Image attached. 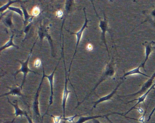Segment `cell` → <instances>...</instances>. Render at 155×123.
<instances>
[{
	"mask_svg": "<svg viewBox=\"0 0 155 123\" xmlns=\"http://www.w3.org/2000/svg\"><path fill=\"white\" fill-rule=\"evenodd\" d=\"M36 43V42H35V43L33 44V46L31 48V50L28 56V59H27V61L25 62H22L21 61L19 60H16L18 61L21 64V67L20 69L18 70L14 74V76L15 77V78L16 79V76L20 72H22L24 74L23 76V81L22 82V84L21 85V88L22 89V87H23V85L25 83V81H26V77H27V74L29 72H33L35 74H38V73L37 72H35V71L33 70H31L28 67V62L29 61L31 55V53H32V50H33V47H34V45H35V43Z\"/></svg>",
	"mask_w": 155,
	"mask_h": 123,
	"instance_id": "1",
	"label": "cell"
},
{
	"mask_svg": "<svg viewBox=\"0 0 155 123\" xmlns=\"http://www.w3.org/2000/svg\"><path fill=\"white\" fill-rule=\"evenodd\" d=\"M83 11H84V14H85V22L84 23V24L82 26V28L78 31L77 32V33H73L71 32L70 31L68 30H67L68 32L70 33L71 34H76V36H77V44H76V49H75V52H74V55H73V58H72V60H71V62L70 65L69 69L68 71V80H69L70 83L72 87H73V85L71 84V82L70 80L69 79V74L70 72L71 68V64H72V62H73V59H74V57H75V55H76V52L77 51V49H78V46L79 45V43L80 42L81 39V37H82V33L85 30V28L88 27L87 23L89 21H90V20H88L87 18V15H86V11H85V8H83Z\"/></svg>",
	"mask_w": 155,
	"mask_h": 123,
	"instance_id": "2",
	"label": "cell"
},
{
	"mask_svg": "<svg viewBox=\"0 0 155 123\" xmlns=\"http://www.w3.org/2000/svg\"><path fill=\"white\" fill-rule=\"evenodd\" d=\"M115 74V70H114V68H113V65H112V62H110L109 64H108V65H107L106 66V69H105V72L103 73V75L101 76V78L100 79L99 81H98L97 83V85L95 86V87H94V88L91 90V91L90 93L88 94V95H87L86 97H85L84 99L82 100L81 102H78V105L77 106V107H78L81 104L83 103L86 99H87V98L89 97L90 96L91 93L93 92V91H94L95 89L99 85V84H100L101 82H102L103 80H105L107 78L109 77H111V76H113Z\"/></svg>",
	"mask_w": 155,
	"mask_h": 123,
	"instance_id": "3",
	"label": "cell"
},
{
	"mask_svg": "<svg viewBox=\"0 0 155 123\" xmlns=\"http://www.w3.org/2000/svg\"><path fill=\"white\" fill-rule=\"evenodd\" d=\"M91 2H92V5H93V8H94V11H95V13H96V14H97V16L98 18H99L100 20V24L99 27L101 29V38L102 39V42L103 43L105 44L106 46V49H107V51L108 53V56H109V52L108 49V46L107 45V42H106V33L107 31H109L108 29V22L107 20V19H106V15H105V13L103 12V14H104V20H101V19L100 17L99 16L98 14L97 13V11H96V9H95V6H94V3H93V1H91Z\"/></svg>",
	"mask_w": 155,
	"mask_h": 123,
	"instance_id": "4",
	"label": "cell"
},
{
	"mask_svg": "<svg viewBox=\"0 0 155 123\" xmlns=\"http://www.w3.org/2000/svg\"><path fill=\"white\" fill-rule=\"evenodd\" d=\"M38 35L39 38H40L41 41H42L43 38H45V37L48 38V40L50 45L51 48V55H52V57H55V56H54V49L53 42H52L51 36L50 35L48 32L47 28L43 26V25H41L40 27L39 28Z\"/></svg>",
	"mask_w": 155,
	"mask_h": 123,
	"instance_id": "5",
	"label": "cell"
},
{
	"mask_svg": "<svg viewBox=\"0 0 155 123\" xmlns=\"http://www.w3.org/2000/svg\"><path fill=\"white\" fill-rule=\"evenodd\" d=\"M42 68H43V76H42V79H41V82L37 90V93L35 95V99H34V102L33 103V112H34V115L36 117L41 118L40 113L39 112V102H38V96L39 92L40 90L41 87V85H42V82H43V79L45 77V72H44V66H43V63L42 62Z\"/></svg>",
	"mask_w": 155,
	"mask_h": 123,
	"instance_id": "6",
	"label": "cell"
},
{
	"mask_svg": "<svg viewBox=\"0 0 155 123\" xmlns=\"http://www.w3.org/2000/svg\"><path fill=\"white\" fill-rule=\"evenodd\" d=\"M63 62H64V67H65V87H64V90H63V96H62V107H63V117L64 118H65V107H66V102H67V99H68V97L69 94H70L71 91L69 90L68 89L67 87V84H68V72L66 70V64H65V58H63Z\"/></svg>",
	"mask_w": 155,
	"mask_h": 123,
	"instance_id": "7",
	"label": "cell"
},
{
	"mask_svg": "<svg viewBox=\"0 0 155 123\" xmlns=\"http://www.w3.org/2000/svg\"><path fill=\"white\" fill-rule=\"evenodd\" d=\"M61 59V58H60V59L59 60L58 63L57 64V66H56V68H55V69L53 71V72L49 75H45V77H47V78L48 80L49 81L50 85V87H51V95L50 96L49 98V105L48 107V109H47V112L45 113V115H45L47 114V112H48V110L50 106L53 103V78H54V73H55V71L57 69V67H58V65ZM42 117V121H43V116Z\"/></svg>",
	"mask_w": 155,
	"mask_h": 123,
	"instance_id": "8",
	"label": "cell"
},
{
	"mask_svg": "<svg viewBox=\"0 0 155 123\" xmlns=\"http://www.w3.org/2000/svg\"><path fill=\"white\" fill-rule=\"evenodd\" d=\"M155 78V71L152 76H151L150 79H149L145 84L143 85L142 86V88L141 89L138 91V92H136V93H134V94H131V95H127V96H136V95H139V94H142L144 92H146L147 91V90L148 89V90L152 86L153 84V80H154V78Z\"/></svg>",
	"mask_w": 155,
	"mask_h": 123,
	"instance_id": "9",
	"label": "cell"
},
{
	"mask_svg": "<svg viewBox=\"0 0 155 123\" xmlns=\"http://www.w3.org/2000/svg\"><path fill=\"white\" fill-rule=\"evenodd\" d=\"M123 81H121V82H120L118 84V85H117L116 87L115 88V89L110 93V94H109V95H107V96H105L102 97L101 98H100L98 100H97V101H95V102H93L94 103V105H93V108H92V109H93V108H95L97 106V105L98 104H99L100 103H101V102H103V101H107V100H109L111 98L113 97V96H114V94L116 93V92H117V90L118 88L119 87L120 85L123 83Z\"/></svg>",
	"mask_w": 155,
	"mask_h": 123,
	"instance_id": "10",
	"label": "cell"
},
{
	"mask_svg": "<svg viewBox=\"0 0 155 123\" xmlns=\"http://www.w3.org/2000/svg\"><path fill=\"white\" fill-rule=\"evenodd\" d=\"M8 88L9 89V92L5 93L3 95H1L0 96L2 97L3 96L11 95H13V96H22L23 98V95L22 93H21V90H22V89L21 88V86H15V87H8Z\"/></svg>",
	"mask_w": 155,
	"mask_h": 123,
	"instance_id": "11",
	"label": "cell"
},
{
	"mask_svg": "<svg viewBox=\"0 0 155 123\" xmlns=\"http://www.w3.org/2000/svg\"><path fill=\"white\" fill-rule=\"evenodd\" d=\"M111 114H118L120 115H122V114H120V113H117V112H113V113H110V114H107V115H96L92 116H79V118L77 122H74V123H84L86 121H88V120H91V119H94L95 118H98L101 117H107L108 116L111 115Z\"/></svg>",
	"mask_w": 155,
	"mask_h": 123,
	"instance_id": "12",
	"label": "cell"
},
{
	"mask_svg": "<svg viewBox=\"0 0 155 123\" xmlns=\"http://www.w3.org/2000/svg\"><path fill=\"white\" fill-rule=\"evenodd\" d=\"M155 87V82H154V83H153V85H152V86H151V87H150V88L148 90H147V92H146V93H145V94H143V95H142V96H141L138 99H133V100H131V101H129L128 102V103H130V102H132V101H135V100H137V104H136V105H135V106H134L132 107V108H131V109H130V110H129L128 111H127V113H125V115H127V114L128 113H129V112H130V111H131V110H132V109H133L135 108V107L136 106H137L138 105H139V104H140V103H142V102H143L144 101V100H145V99H146V97H147V96L148 94H149V93L150 91V90H151L153 89L154 88V87Z\"/></svg>",
	"mask_w": 155,
	"mask_h": 123,
	"instance_id": "13",
	"label": "cell"
},
{
	"mask_svg": "<svg viewBox=\"0 0 155 123\" xmlns=\"http://www.w3.org/2000/svg\"><path fill=\"white\" fill-rule=\"evenodd\" d=\"M21 9H22V11H23V14H24V20L23 21L24 24L25 25H26L29 22L30 23L32 22L33 18H34V16L33 15H30L28 13L26 7L23 6L22 5H21Z\"/></svg>",
	"mask_w": 155,
	"mask_h": 123,
	"instance_id": "14",
	"label": "cell"
},
{
	"mask_svg": "<svg viewBox=\"0 0 155 123\" xmlns=\"http://www.w3.org/2000/svg\"><path fill=\"white\" fill-rule=\"evenodd\" d=\"M140 68H141V64H140V66H138L137 68L126 72V73L124 74V75H123V77L120 78V79H123L124 78H125V77H127V76H129V75H134V74H141V75H143V76H146V77L149 78L151 77H150V76H148V75H146V74H144V73L141 72V71H140Z\"/></svg>",
	"mask_w": 155,
	"mask_h": 123,
	"instance_id": "15",
	"label": "cell"
},
{
	"mask_svg": "<svg viewBox=\"0 0 155 123\" xmlns=\"http://www.w3.org/2000/svg\"><path fill=\"white\" fill-rule=\"evenodd\" d=\"M8 99L9 103H10L11 105H12V106L14 107V109H15V113L14 115H16V117H17L18 116H21L22 115H25L26 111H23V110L21 109L19 107L18 105V102L17 100H16V103H12V102L10 101L8 98Z\"/></svg>",
	"mask_w": 155,
	"mask_h": 123,
	"instance_id": "16",
	"label": "cell"
},
{
	"mask_svg": "<svg viewBox=\"0 0 155 123\" xmlns=\"http://www.w3.org/2000/svg\"><path fill=\"white\" fill-rule=\"evenodd\" d=\"M14 36V34H13V33H12V35L11 36L10 39L9 40L8 42L6 43H5V45L2 46V47L0 48V51H1L5 49H7V48H9L10 47H11V46L16 47V48L18 49H19L18 46L14 44V43H13V39Z\"/></svg>",
	"mask_w": 155,
	"mask_h": 123,
	"instance_id": "17",
	"label": "cell"
},
{
	"mask_svg": "<svg viewBox=\"0 0 155 123\" xmlns=\"http://www.w3.org/2000/svg\"><path fill=\"white\" fill-rule=\"evenodd\" d=\"M145 49H145V59L143 62L140 64L141 65V68H144V69L145 68L144 66H145V63L148 59L150 55L152 52L151 46L149 44H147L145 46Z\"/></svg>",
	"mask_w": 155,
	"mask_h": 123,
	"instance_id": "18",
	"label": "cell"
},
{
	"mask_svg": "<svg viewBox=\"0 0 155 123\" xmlns=\"http://www.w3.org/2000/svg\"><path fill=\"white\" fill-rule=\"evenodd\" d=\"M28 1H21L19 0H15V1H12V0H9L8 2L6 4L4 5L0 8V12L2 13L5 11L7 9H8L9 7L12 4L15 3L16 2H26Z\"/></svg>",
	"mask_w": 155,
	"mask_h": 123,
	"instance_id": "19",
	"label": "cell"
},
{
	"mask_svg": "<svg viewBox=\"0 0 155 123\" xmlns=\"http://www.w3.org/2000/svg\"><path fill=\"white\" fill-rule=\"evenodd\" d=\"M8 9L9 11H12L15 12L17 13L18 14L20 15L21 17L22 18L23 21L24 20L23 18L24 14H23V11H22L21 9H20L19 8H18V7H13V6H11L9 7Z\"/></svg>",
	"mask_w": 155,
	"mask_h": 123,
	"instance_id": "20",
	"label": "cell"
},
{
	"mask_svg": "<svg viewBox=\"0 0 155 123\" xmlns=\"http://www.w3.org/2000/svg\"><path fill=\"white\" fill-rule=\"evenodd\" d=\"M12 14H10L9 15H8L4 20L3 22L5 24V25L7 27L11 28L12 25Z\"/></svg>",
	"mask_w": 155,
	"mask_h": 123,
	"instance_id": "21",
	"label": "cell"
},
{
	"mask_svg": "<svg viewBox=\"0 0 155 123\" xmlns=\"http://www.w3.org/2000/svg\"><path fill=\"white\" fill-rule=\"evenodd\" d=\"M40 13V10L38 6H36L32 10V15L34 16H38Z\"/></svg>",
	"mask_w": 155,
	"mask_h": 123,
	"instance_id": "22",
	"label": "cell"
},
{
	"mask_svg": "<svg viewBox=\"0 0 155 123\" xmlns=\"http://www.w3.org/2000/svg\"><path fill=\"white\" fill-rule=\"evenodd\" d=\"M79 116L78 115H75L73 116L70 117L68 118H62L61 119L62 120H65V121H68L69 122H73V123H74V118L76 117Z\"/></svg>",
	"mask_w": 155,
	"mask_h": 123,
	"instance_id": "23",
	"label": "cell"
},
{
	"mask_svg": "<svg viewBox=\"0 0 155 123\" xmlns=\"http://www.w3.org/2000/svg\"><path fill=\"white\" fill-rule=\"evenodd\" d=\"M50 116L51 117L53 118L54 123H60L61 120V118H62V116L61 115L60 116H54L52 115H50Z\"/></svg>",
	"mask_w": 155,
	"mask_h": 123,
	"instance_id": "24",
	"label": "cell"
},
{
	"mask_svg": "<svg viewBox=\"0 0 155 123\" xmlns=\"http://www.w3.org/2000/svg\"><path fill=\"white\" fill-rule=\"evenodd\" d=\"M41 61L39 59H37L34 62V66L36 68H38V67H40L41 65Z\"/></svg>",
	"mask_w": 155,
	"mask_h": 123,
	"instance_id": "25",
	"label": "cell"
},
{
	"mask_svg": "<svg viewBox=\"0 0 155 123\" xmlns=\"http://www.w3.org/2000/svg\"><path fill=\"white\" fill-rule=\"evenodd\" d=\"M31 22L27 26H26V28H25V30H24V32L25 33L27 34L31 26Z\"/></svg>",
	"mask_w": 155,
	"mask_h": 123,
	"instance_id": "26",
	"label": "cell"
},
{
	"mask_svg": "<svg viewBox=\"0 0 155 123\" xmlns=\"http://www.w3.org/2000/svg\"><path fill=\"white\" fill-rule=\"evenodd\" d=\"M25 116L27 118V119H28V123H34L32 121V119L28 115V114H27V112H26V114H25Z\"/></svg>",
	"mask_w": 155,
	"mask_h": 123,
	"instance_id": "27",
	"label": "cell"
},
{
	"mask_svg": "<svg viewBox=\"0 0 155 123\" xmlns=\"http://www.w3.org/2000/svg\"><path fill=\"white\" fill-rule=\"evenodd\" d=\"M57 15L58 17H61L62 15H63L62 11H61V10L58 11L57 12Z\"/></svg>",
	"mask_w": 155,
	"mask_h": 123,
	"instance_id": "28",
	"label": "cell"
},
{
	"mask_svg": "<svg viewBox=\"0 0 155 123\" xmlns=\"http://www.w3.org/2000/svg\"><path fill=\"white\" fill-rule=\"evenodd\" d=\"M92 48H92V45H91V44H88L87 46V49L89 51L92 50Z\"/></svg>",
	"mask_w": 155,
	"mask_h": 123,
	"instance_id": "29",
	"label": "cell"
},
{
	"mask_svg": "<svg viewBox=\"0 0 155 123\" xmlns=\"http://www.w3.org/2000/svg\"><path fill=\"white\" fill-rule=\"evenodd\" d=\"M155 111V107L154 108V109L152 110V112L150 113V115L148 119V121H149L150 120V118H151V116H152V115H153V113H154V111Z\"/></svg>",
	"mask_w": 155,
	"mask_h": 123,
	"instance_id": "30",
	"label": "cell"
},
{
	"mask_svg": "<svg viewBox=\"0 0 155 123\" xmlns=\"http://www.w3.org/2000/svg\"><path fill=\"white\" fill-rule=\"evenodd\" d=\"M151 14L153 17H155V9L152 11V12H151Z\"/></svg>",
	"mask_w": 155,
	"mask_h": 123,
	"instance_id": "31",
	"label": "cell"
},
{
	"mask_svg": "<svg viewBox=\"0 0 155 123\" xmlns=\"http://www.w3.org/2000/svg\"><path fill=\"white\" fill-rule=\"evenodd\" d=\"M93 120L94 123H101V122H100L98 120H97V119H93Z\"/></svg>",
	"mask_w": 155,
	"mask_h": 123,
	"instance_id": "32",
	"label": "cell"
},
{
	"mask_svg": "<svg viewBox=\"0 0 155 123\" xmlns=\"http://www.w3.org/2000/svg\"><path fill=\"white\" fill-rule=\"evenodd\" d=\"M15 118H14V119H13V120H12V122H5V123H13V121H14V120H15Z\"/></svg>",
	"mask_w": 155,
	"mask_h": 123,
	"instance_id": "33",
	"label": "cell"
},
{
	"mask_svg": "<svg viewBox=\"0 0 155 123\" xmlns=\"http://www.w3.org/2000/svg\"><path fill=\"white\" fill-rule=\"evenodd\" d=\"M152 43H154V44H155V42L152 41Z\"/></svg>",
	"mask_w": 155,
	"mask_h": 123,
	"instance_id": "34",
	"label": "cell"
}]
</instances>
